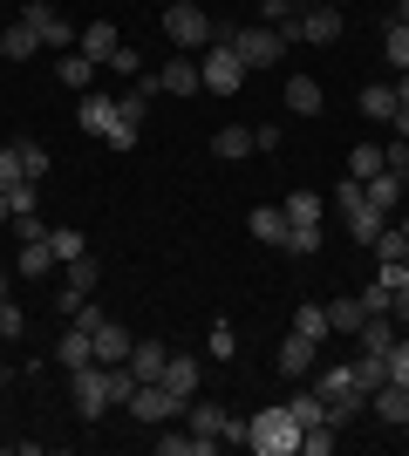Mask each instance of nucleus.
<instances>
[{
	"label": "nucleus",
	"mask_w": 409,
	"mask_h": 456,
	"mask_svg": "<svg viewBox=\"0 0 409 456\" xmlns=\"http://www.w3.org/2000/svg\"><path fill=\"white\" fill-rule=\"evenodd\" d=\"M314 395L328 402V422L334 429H348L362 409H369V395H362V381H355V362H334V368H321L314 375Z\"/></svg>",
	"instance_id": "1"
},
{
	"label": "nucleus",
	"mask_w": 409,
	"mask_h": 456,
	"mask_svg": "<svg viewBox=\"0 0 409 456\" xmlns=\"http://www.w3.org/2000/svg\"><path fill=\"white\" fill-rule=\"evenodd\" d=\"M246 450H253V456H300V422H293L287 402H273V409H259V416H253Z\"/></svg>",
	"instance_id": "2"
},
{
	"label": "nucleus",
	"mask_w": 409,
	"mask_h": 456,
	"mask_svg": "<svg viewBox=\"0 0 409 456\" xmlns=\"http://www.w3.org/2000/svg\"><path fill=\"white\" fill-rule=\"evenodd\" d=\"M164 41L198 55V48H212V14H205V0H171L164 7Z\"/></svg>",
	"instance_id": "3"
},
{
	"label": "nucleus",
	"mask_w": 409,
	"mask_h": 456,
	"mask_svg": "<svg viewBox=\"0 0 409 456\" xmlns=\"http://www.w3.org/2000/svg\"><path fill=\"white\" fill-rule=\"evenodd\" d=\"M184 422H192L198 436H212V443H239V450H246V429H253V422L246 416H233V409H225V402H184Z\"/></svg>",
	"instance_id": "4"
},
{
	"label": "nucleus",
	"mask_w": 409,
	"mask_h": 456,
	"mask_svg": "<svg viewBox=\"0 0 409 456\" xmlns=\"http://www.w3.org/2000/svg\"><path fill=\"white\" fill-rule=\"evenodd\" d=\"M198 76H205L212 95H239L246 89V61H239L233 41H212V48H198Z\"/></svg>",
	"instance_id": "5"
},
{
	"label": "nucleus",
	"mask_w": 409,
	"mask_h": 456,
	"mask_svg": "<svg viewBox=\"0 0 409 456\" xmlns=\"http://www.w3.org/2000/svg\"><path fill=\"white\" fill-rule=\"evenodd\" d=\"M69 409H76L82 422H102V416H110V381H102V362L69 368Z\"/></svg>",
	"instance_id": "6"
},
{
	"label": "nucleus",
	"mask_w": 409,
	"mask_h": 456,
	"mask_svg": "<svg viewBox=\"0 0 409 456\" xmlns=\"http://www.w3.org/2000/svg\"><path fill=\"white\" fill-rule=\"evenodd\" d=\"M20 20L41 35V48H76V35H82V28L61 14L55 0H20Z\"/></svg>",
	"instance_id": "7"
},
{
	"label": "nucleus",
	"mask_w": 409,
	"mask_h": 456,
	"mask_svg": "<svg viewBox=\"0 0 409 456\" xmlns=\"http://www.w3.org/2000/svg\"><path fill=\"white\" fill-rule=\"evenodd\" d=\"M233 48H239V61H246V76H253V69H273V61L287 55L293 41L280 35V28H266V20H259V28H239V41H233Z\"/></svg>",
	"instance_id": "8"
},
{
	"label": "nucleus",
	"mask_w": 409,
	"mask_h": 456,
	"mask_svg": "<svg viewBox=\"0 0 409 456\" xmlns=\"http://www.w3.org/2000/svg\"><path fill=\"white\" fill-rule=\"evenodd\" d=\"M341 28H348V14H341L334 0H321V7H300V20H293V41H314V48H334V41H341Z\"/></svg>",
	"instance_id": "9"
},
{
	"label": "nucleus",
	"mask_w": 409,
	"mask_h": 456,
	"mask_svg": "<svg viewBox=\"0 0 409 456\" xmlns=\"http://www.w3.org/2000/svg\"><path fill=\"white\" fill-rule=\"evenodd\" d=\"M130 416L136 422H151V429H164V422L184 416V402L164 388V381H136V395H130Z\"/></svg>",
	"instance_id": "10"
},
{
	"label": "nucleus",
	"mask_w": 409,
	"mask_h": 456,
	"mask_svg": "<svg viewBox=\"0 0 409 456\" xmlns=\"http://www.w3.org/2000/svg\"><path fill=\"white\" fill-rule=\"evenodd\" d=\"M110 123H117V95L82 89V102H76V130H82V136H110Z\"/></svg>",
	"instance_id": "11"
},
{
	"label": "nucleus",
	"mask_w": 409,
	"mask_h": 456,
	"mask_svg": "<svg viewBox=\"0 0 409 456\" xmlns=\"http://www.w3.org/2000/svg\"><path fill=\"white\" fill-rule=\"evenodd\" d=\"M89 334H96V362L102 368H117V362H130V347H136V334L123 321H110V314H102L96 327H89Z\"/></svg>",
	"instance_id": "12"
},
{
	"label": "nucleus",
	"mask_w": 409,
	"mask_h": 456,
	"mask_svg": "<svg viewBox=\"0 0 409 456\" xmlns=\"http://www.w3.org/2000/svg\"><path fill=\"white\" fill-rule=\"evenodd\" d=\"M314 347H321V341H307V334H293V327H287V341H280L273 368H280L287 381H307V375H314Z\"/></svg>",
	"instance_id": "13"
},
{
	"label": "nucleus",
	"mask_w": 409,
	"mask_h": 456,
	"mask_svg": "<svg viewBox=\"0 0 409 456\" xmlns=\"http://www.w3.org/2000/svg\"><path fill=\"white\" fill-rule=\"evenodd\" d=\"M205 89V76H198V55H171L164 69H157V95H198Z\"/></svg>",
	"instance_id": "14"
},
{
	"label": "nucleus",
	"mask_w": 409,
	"mask_h": 456,
	"mask_svg": "<svg viewBox=\"0 0 409 456\" xmlns=\"http://www.w3.org/2000/svg\"><path fill=\"white\" fill-rule=\"evenodd\" d=\"M362 191H369V205L382 211V218H389V211H396V205H403V198H409V177L382 164V171H375V177H369V184H362Z\"/></svg>",
	"instance_id": "15"
},
{
	"label": "nucleus",
	"mask_w": 409,
	"mask_h": 456,
	"mask_svg": "<svg viewBox=\"0 0 409 456\" xmlns=\"http://www.w3.org/2000/svg\"><path fill=\"white\" fill-rule=\"evenodd\" d=\"M369 409L389 422V429H403V422H409V381H382V388L369 395Z\"/></svg>",
	"instance_id": "16"
},
{
	"label": "nucleus",
	"mask_w": 409,
	"mask_h": 456,
	"mask_svg": "<svg viewBox=\"0 0 409 456\" xmlns=\"http://www.w3.org/2000/svg\"><path fill=\"white\" fill-rule=\"evenodd\" d=\"M157 381H164V388H171L177 402H192V395H198V381H205V368H198L192 354H171V362H164V375H157Z\"/></svg>",
	"instance_id": "17"
},
{
	"label": "nucleus",
	"mask_w": 409,
	"mask_h": 456,
	"mask_svg": "<svg viewBox=\"0 0 409 456\" xmlns=\"http://www.w3.org/2000/svg\"><path fill=\"white\" fill-rule=\"evenodd\" d=\"M55 362H61V368H89V362H96V334L69 321V334L55 341Z\"/></svg>",
	"instance_id": "18"
},
{
	"label": "nucleus",
	"mask_w": 409,
	"mask_h": 456,
	"mask_svg": "<svg viewBox=\"0 0 409 456\" xmlns=\"http://www.w3.org/2000/svg\"><path fill=\"white\" fill-rule=\"evenodd\" d=\"M164 362H171V347L157 341V334H143V341L130 347V375L136 381H157V375H164Z\"/></svg>",
	"instance_id": "19"
},
{
	"label": "nucleus",
	"mask_w": 409,
	"mask_h": 456,
	"mask_svg": "<svg viewBox=\"0 0 409 456\" xmlns=\"http://www.w3.org/2000/svg\"><path fill=\"white\" fill-rule=\"evenodd\" d=\"M76 48H82V55H89V61H110V55H117V48H123V35H117V28H110V20H89V28H82V35H76Z\"/></svg>",
	"instance_id": "20"
},
{
	"label": "nucleus",
	"mask_w": 409,
	"mask_h": 456,
	"mask_svg": "<svg viewBox=\"0 0 409 456\" xmlns=\"http://www.w3.org/2000/svg\"><path fill=\"white\" fill-rule=\"evenodd\" d=\"M212 157L218 164H239V157H253V123H225L212 136Z\"/></svg>",
	"instance_id": "21"
},
{
	"label": "nucleus",
	"mask_w": 409,
	"mask_h": 456,
	"mask_svg": "<svg viewBox=\"0 0 409 456\" xmlns=\"http://www.w3.org/2000/svg\"><path fill=\"white\" fill-rule=\"evenodd\" d=\"M287 110L293 116H321V110H328L321 82H314V76H287Z\"/></svg>",
	"instance_id": "22"
},
{
	"label": "nucleus",
	"mask_w": 409,
	"mask_h": 456,
	"mask_svg": "<svg viewBox=\"0 0 409 456\" xmlns=\"http://www.w3.org/2000/svg\"><path fill=\"white\" fill-rule=\"evenodd\" d=\"M0 55H7V61H35L41 55V35L28 28V20H14V28H0Z\"/></svg>",
	"instance_id": "23"
},
{
	"label": "nucleus",
	"mask_w": 409,
	"mask_h": 456,
	"mask_svg": "<svg viewBox=\"0 0 409 456\" xmlns=\"http://www.w3.org/2000/svg\"><path fill=\"white\" fill-rule=\"evenodd\" d=\"M382 232H389V218H382V211H375V205L348 211V239H355V246H362V252H369L375 239H382Z\"/></svg>",
	"instance_id": "24"
},
{
	"label": "nucleus",
	"mask_w": 409,
	"mask_h": 456,
	"mask_svg": "<svg viewBox=\"0 0 409 456\" xmlns=\"http://www.w3.org/2000/svg\"><path fill=\"white\" fill-rule=\"evenodd\" d=\"M246 225H253V239H259V246H273V252H280V239H287V211H280V205H259L253 218H246Z\"/></svg>",
	"instance_id": "25"
},
{
	"label": "nucleus",
	"mask_w": 409,
	"mask_h": 456,
	"mask_svg": "<svg viewBox=\"0 0 409 456\" xmlns=\"http://www.w3.org/2000/svg\"><path fill=\"white\" fill-rule=\"evenodd\" d=\"M293 334H307V341H328L334 327H328V306L321 300H300L293 306Z\"/></svg>",
	"instance_id": "26"
},
{
	"label": "nucleus",
	"mask_w": 409,
	"mask_h": 456,
	"mask_svg": "<svg viewBox=\"0 0 409 456\" xmlns=\"http://www.w3.org/2000/svg\"><path fill=\"white\" fill-rule=\"evenodd\" d=\"M96 69H102V61H89V55H61L55 61V76H61V89H89V82H96Z\"/></svg>",
	"instance_id": "27"
},
{
	"label": "nucleus",
	"mask_w": 409,
	"mask_h": 456,
	"mask_svg": "<svg viewBox=\"0 0 409 456\" xmlns=\"http://www.w3.org/2000/svg\"><path fill=\"white\" fill-rule=\"evenodd\" d=\"M287 409H293V422H300V429H314V422H328V402L314 395V381H307V388H293V395H287Z\"/></svg>",
	"instance_id": "28"
},
{
	"label": "nucleus",
	"mask_w": 409,
	"mask_h": 456,
	"mask_svg": "<svg viewBox=\"0 0 409 456\" xmlns=\"http://www.w3.org/2000/svg\"><path fill=\"white\" fill-rule=\"evenodd\" d=\"M14 273H28V280H41V273H61V266H55V252H48V239H28V246H20V259H14Z\"/></svg>",
	"instance_id": "29"
},
{
	"label": "nucleus",
	"mask_w": 409,
	"mask_h": 456,
	"mask_svg": "<svg viewBox=\"0 0 409 456\" xmlns=\"http://www.w3.org/2000/svg\"><path fill=\"white\" fill-rule=\"evenodd\" d=\"M362 321H369V314H362V300H355V293L328 300V327H334V334H362Z\"/></svg>",
	"instance_id": "30"
},
{
	"label": "nucleus",
	"mask_w": 409,
	"mask_h": 456,
	"mask_svg": "<svg viewBox=\"0 0 409 456\" xmlns=\"http://www.w3.org/2000/svg\"><path fill=\"white\" fill-rule=\"evenodd\" d=\"M48 252H55V266H69V259H82V252H89V239H82L76 225H48Z\"/></svg>",
	"instance_id": "31"
},
{
	"label": "nucleus",
	"mask_w": 409,
	"mask_h": 456,
	"mask_svg": "<svg viewBox=\"0 0 409 456\" xmlns=\"http://www.w3.org/2000/svg\"><path fill=\"white\" fill-rule=\"evenodd\" d=\"M362 116H369V123H389L396 116V82H369V89H362Z\"/></svg>",
	"instance_id": "32"
},
{
	"label": "nucleus",
	"mask_w": 409,
	"mask_h": 456,
	"mask_svg": "<svg viewBox=\"0 0 409 456\" xmlns=\"http://www.w3.org/2000/svg\"><path fill=\"white\" fill-rule=\"evenodd\" d=\"M280 252H287V259H314V252H321V225H293V218H287Z\"/></svg>",
	"instance_id": "33"
},
{
	"label": "nucleus",
	"mask_w": 409,
	"mask_h": 456,
	"mask_svg": "<svg viewBox=\"0 0 409 456\" xmlns=\"http://www.w3.org/2000/svg\"><path fill=\"white\" fill-rule=\"evenodd\" d=\"M355 381H362V395H375V388L389 381V354H369V347H362V354H355Z\"/></svg>",
	"instance_id": "34"
},
{
	"label": "nucleus",
	"mask_w": 409,
	"mask_h": 456,
	"mask_svg": "<svg viewBox=\"0 0 409 456\" xmlns=\"http://www.w3.org/2000/svg\"><path fill=\"white\" fill-rule=\"evenodd\" d=\"M375 171H382V143H355V151H348V177H355V184H369Z\"/></svg>",
	"instance_id": "35"
},
{
	"label": "nucleus",
	"mask_w": 409,
	"mask_h": 456,
	"mask_svg": "<svg viewBox=\"0 0 409 456\" xmlns=\"http://www.w3.org/2000/svg\"><path fill=\"white\" fill-rule=\"evenodd\" d=\"M102 381H110V409H130V395H136V375H130V362L102 368Z\"/></svg>",
	"instance_id": "36"
},
{
	"label": "nucleus",
	"mask_w": 409,
	"mask_h": 456,
	"mask_svg": "<svg viewBox=\"0 0 409 456\" xmlns=\"http://www.w3.org/2000/svg\"><path fill=\"white\" fill-rule=\"evenodd\" d=\"M293 218V225H321V198L314 191H287V205H280Z\"/></svg>",
	"instance_id": "37"
},
{
	"label": "nucleus",
	"mask_w": 409,
	"mask_h": 456,
	"mask_svg": "<svg viewBox=\"0 0 409 456\" xmlns=\"http://www.w3.org/2000/svg\"><path fill=\"white\" fill-rule=\"evenodd\" d=\"M205 347H212V362H233V354H239L233 321H212V327H205Z\"/></svg>",
	"instance_id": "38"
},
{
	"label": "nucleus",
	"mask_w": 409,
	"mask_h": 456,
	"mask_svg": "<svg viewBox=\"0 0 409 456\" xmlns=\"http://www.w3.org/2000/svg\"><path fill=\"white\" fill-rule=\"evenodd\" d=\"M382 61H389V69H409V28H382Z\"/></svg>",
	"instance_id": "39"
},
{
	"label": "nucleus",
	"mask_w": 409,
	"mask_h": 456,
	"mask_svg": "<svg viewBox=\"0 0 409 456\" xmlns=\"http://www.w3.org/2000/svg\"><path fill=\"white\" fill-rule=\"evenodd\" d=\"M61 273H69V280H61V286H76V293H96V280H102L89 252H82V259H69V266H61Z\"/></svg>",
	"instance_id": "40"
},
{
	"label": "nucleus",
	"mask_w": 409,
	"mask_h": 456,
	"mask_svg": "<svg viewBox=\"0 0 409 456\" xmlns=\"http://www.w3.org/2000/svg\"><path fill=\"white\" fill-rule=\"evenodd\" d=\"M369 252H375V266H396V259H409V239H403V232L389 225V232H382V239H375Z\"/></svg>",
	"instance_id": "41"
},
{
	"label": "nucleus",
	"mask_w": 409,
	"mask_h": 456,
	"mask_svg": "<svg viewBox=\"0 0 409 456\" xmlns=\"http://www.w3.org/2000/svg\"><path fill=\"white\" fill-rule=\"evenodd\" d=\"M355 300H362V314H389V306H396V286L369 280V286H362V293H355Z\"/></svg>",
	"instance_id": "42"
},
{
	"label": "nucleus",
	"mask_w": 409,
	"mask_h": 456,
	"mask_svg": "<svg viewBox=\"0 0 409 456\" xmlns=\"http://www.w3.org/2000/svg\"><path fill=\"white\" fill-rule=\"evenodd\" d=\"M20 177H28L20 171V143H0V191H14ZM28 184H35V177H28Z\"/></svg>",
	"instance_id": "43"
},
{
	"label": "nucleus",
	"mask_w": 409,
	"mask_h": 456,
	"mask_svg": "<svg viewBox=\"0 0 409 456\" xmlns=\"http://www.w3.org/2000/svg\"><path fill=\"white\" fill-rule=\"evenodd\" d=\"M7 211H14V218H20V211H41V184H28V177H20V184L7 191Z\"/></svg>",
	"instance_id": "44"
},
{
	"label": "nucleus",
	"mask_w": 409,
	"mask_h": 456,
	"mask_svg": "<svg viewBox=\"0 0 409 456\" xmlns=\"http://www.w3.org/2000/svg\"><path fill=\"white\" fill-rule=\"evenodd\" d=\"M334 205H341V218H348V211H362V205H369V191L355 184V177H341V184H334Z\"/></svg>",
	"instance_id": "45"
},
{
	"label": "nucleus",
	"mask_w": 409,
	"mask_h": 456,
	"mask_svg": "<svg viewBox=\"0 0 409 456\" xmlns=\"http://www.w3.org/2000/svg\"><path fill=\"white\" fill-rule=\"evenodd\" d=\"M14 225V239L28 246V239H48V225H41V211H20V218H7Z\"/></svg>",
	"instance_id": "46"
},
{
	"label": "nucleus",
	"mask_w": 409,
	"mask_h": 456,
	"mask_svg": "<svg viewBox=\"0 0 409 456\" xmlns=\"http://www.w3.org/2000/svg\"><path fill=\"white\" fill-rule=\"evenodd\" d=\"M20 327H28V314H20V300H0V341H14Z\"/></svg>",
	"instance_id": "47"
},
{
	"label": "nucleus",
	"mask_w": 409,
	"mask_h": 456,
	"mask_svg": "<svg viewBox=\"0 0 409 456\" xmlns=\"http://www.w3.org/2000/svg\"><path fill=\"white\" fill-rule=\"evenodd\" d=\"M102 69H117V76H143V55H136L130 41H123V48H117L110 61H102Z\"/></svg>",
	"instance_id": "48"
},
{
	"label": "nucleus",
	"mask_w": 409,
	"mask_h": 456,
	"mask_svg": "<svg viewBox=\"0 0 409 456\" xmlns=\"http://www.w3.org/2000/svg\"><path fill=\"white\" fill-rule=\"evenodd\" d=\"M20 171L41 184V177H48V151H41V143H20Z\"/></svg>",
	"instance_id": "49"
},
{
	"label": "nucleus",
	"mask_w": 409,
	"mask_h": 456,
	"mask_svg": "<svg viewBox=\"0 0 409 456\" xmlns=\"http://www.w3.org/2000/svg\"><path fill=\"white\" fill-rule=\"evenodd\" d=\"M82 306H89V293H76V286H61V293H55V314H61V321H76Z\"/></svg>",
	"instance_id": "50"
},
{
	"label": "nucleus",
	"mask_w": 409,
	"mask_h": 456,
	"mask_svg": "<svg viewBox=\"0 0 409 456\" xmlns=\"http://www.w3.org/2000/svg\"><path fill=\"white\" fill-rule=\"evenodd\" d=\"M389 381H409V334H396L389 347Z\"/></svg>",
	"instance_id": "51"
},
{
	"label": "nucleus",
	"mask_w": 409,
	"mask_h": 456,
	"mask_svg": "<svg viewBox=\"0 0 409 456\" xmlns=\"http://www.w3.org/2000/svg\"><path fill=\"white\" fill-rule=\"evenodd\" d=\"M273 151H280V123H259L253 130V157H273Z\"/></svg>",
	"instance_id": "52"
},
{
	"label": "nucleus",
	"mask_w": 409,
	"mask_h": 456,
	"mask_svg": "<svg viewBox=\"0 0 409 456\" xmlns=\"http://www.w3.org/2000/svg\"><path fill=\"white\" fill-rule=\"evenodd\" d=\"M389 314H396V334H409V286H396V306H389Z\"/></svg>",
	"instance_id": "53"
},
{
	"label": "nucleus",
	"mask_w": 409,
	"mask_h": 456,
	"mask_svg": "<svg viewBox=\"0 0 409 456\" xmlns=\"http://www.w3.org/2000/svg\"><path fill=\"white\" fill-rule=\"evenodd\" d=\"M389 130H396V136H403V143H409V110H403V102H396V116H389Z\"/></svg>",
	"instance_id": "54"
},
{
	"label": "nucleus",
	"mask_w": 409,
	"mask_h": 456,
	"mask_svg": "<svg viewBox=\"0 0 409 456\" xmlns=\"http://www.w3.org/2000/svg\"><path fill=\"white\" fill-rule=\"evenodd\" d=\"M396 102L409 110V69H396Z\"/></svg>",
	"instance_id": "55"
},
{
	"label": "nucleus",
	"mask_w": 409,
	"mask_h": 456,
	"mask_svg": "<svg viewBox=\"0 0 409 456\" xmlns=\"http://www.w3.org/2000/svg\"><path fill=\"white\" fill-rule=\"evenodd\" d=\"M389 20H396V28H409V0H396V7H389Z\"/></svg>",
	"instance_id": "56"
},
{
	"label": "nucleus",
	"mask_w": 409,
	"mask_h": 456,
	"mask_svg": "<svg viewBox=\"0 0 409 456\" xmlns=\"http://www.w3.org/2000/svg\"><path fill=\"white\" fill-rule=\"evenodd\" d=\"M7 273H14V266H0V300H14V293H7Z\"/></svg>",
	"instance_id": "57"
},
{
	"label": "nucleus",
	"mask_w": 409,
	"mask_h": 456,
	"mask_svg": "<svg viewBox=\"0 0 409 456\" xmlns=\"http://www.w3.org/2000/svg\"><path fill=\"white\" fill-rule=\"evenodd\" d=\"M7 218H14V211H7V191H0V225H7Z\"/></svg>",
	"instance_id": "58"
},
{
	"label": "nucleus",
	"mask_w": 409,
	"mask_h": 456,
	"mask_svg": "<svg viewBox=\"0 0 409 456\" xmlns=\"http://www.w3.org/2000/svg\"><path fill=\"white\" fill-rule=\"evenodd\" d=\"M396 232H403V239H409V211H403V225H396Z\"/></svg>",
	"instance_id": "59"
},
{
	"label": "nucleus",
	"mask_w": 409,
	"mask_h": 456,
	"mask_svg": "<svg viewBox=\"0 0 409 456\" xmlns=\"http://www.w3.org/2000/svg\"><path fill=\"white\" fill-rule=\"evenodd\" d=\"M293 7H321V0H293Z\"/></svg>",
	"instance_id": "60"
},
{
	"label": "nucleus",
	"mask_w": 409,
	"mask_h": 456,
	"mask_svg": "<svg viewBox=\"0 0 409 456\" xmlns=\"http://www.w3.org/2000/svg\"><path fill=\"white\" fill-rule=\"evenodd\" d=\"M403 450H409V422H403Z\"/></svg>",
	"instance_id": "61"
}]
</instances>
